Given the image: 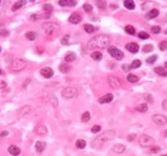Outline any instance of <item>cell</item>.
<instances>
[{
    "mask_svg": "<svg viewBox=\"0 0 167 156\" xmlns=\"http://www.w3.org/2000/svg\"><path fill=\"white\" fill-rule=\"evenodd\" d=\"M8 151H9V154L13 155V156H17V155L21 154V150H19V147L15 146V145H10L9 149H8Z\"/></svg>",
    "mask_w": 167,
    "mask_h": 156,
    "instance_id": "15",
    "label": "cell"
},
{
    "mask_svg": "<svg viewBox=\"0 0 167 156\" xmlns=\"http://www.w3.org/2000/svg\"><path fill=\"white\" fill-rule=\"evenodd\" d=\"M154 72L161 77H167V71L165 69V67H156L154 68Z\"/></svg>",
    "mask_w": 167,
    "mask_h": 156,
    "instance_id": "18",
    "label": "cell"
},
{
    "mask_svg": "<svg viewBox=\"0 0 167 156\" xmlns=\"http://www.w3.org/2000/svg\"><path fill=\"white\" fill-rule=\"evenodd\" d=\"M8 35H9V32H8L7 30H0V36H8Z\"/></svg>",
    "mask_w": 167,
    "mask_h": 156,
    "instance_id": "46",
    "label": "cell"
},
{
    "mask_svg": "<svg viewBox=\"0 0 167 156\" xmlns=\"http://www.w3.org/2000/svg\"><path fill=\"white\" fill-rule=\"evenodd\" d=\"M134 138H135V134H130L129 137H127V139H129L130 142H131V141H134Z\"/></svg>",
    "mask_w": 167,
    "mask_h": 156,
    "instance_id": "50",
    "label": "cell"
},
{
    "mask_svg": "<svg viewBox=\"0 0 167 156\" xmlns=\"http://www.w3.org/2000/svg\"><path fill=\"white\" fill-rule=\"evenodd\" d=\"M125 31H126V32L129 33V35H135V28H134L133 26H126V27H125Z\"/></svg>",
    "mask_w": 167,
    "mask_h": 156,
    "instance_id": "34",
    "label": "cell"
},
{
    "mask_svg": "<svg viewBox=\"0 0 167 156\" xmlns=\"http://www.w3.org/2000/svg\"><path fill=\"white\" fill-rule=\"evenodd\" d=\"M123 5H125L126 9H130V10L135 9V3L131 1V0H125V1H123Z\"/></svg>",
    "mask_w": 167,
    "mask_h": 156,
    "instance_id": "22",
    "label": "cell"
},
{
    "mask_svg": "<svg viewBox=\"0 0 167 156\" xmlns=\"http://www.w3.org/2000/svg\"><path fill=\"white\" fill-rule=\"evenodd\" d=\"M36 37H37V33L34 32V31H30V32L26 33V38H27V40H31V41H32V40H35Z\"/></svg>",
    "mask_w": 167,
    "mask_h": 156,
    "instance_id": "25",
    "label": "cell"
},
{
    "mask_svg": "<svg viewBox=\"0 0 167 156\" xmlns=\"http://www.w3.org/2000/svg\"><path fill=\"white\" fill-rule=\"evenodd\" d=\"M35 133L39 134V136H45L46 133H48V128H46L45 126H42V124H40V126H37L36 128H35Z\"/></svg>",
    "mask_w": 167,
    "mask_h": 156,
    "instance_id": "11",
    "label": "cell"
},
{
    "mask_svg": "<svg viewBox=\"0 0 167 156\" xmlns=\"http://www.w3.org/2000/svg\"><path fill=\"white\" fill-rule=\"evenodd\" d=\"M69 69H71V67H69V64H67V63H62L59 65V71L62 73H67V72H69Z\"/></svg>",
    "mask_w": 167,
    "mask_h": 156,
    "instance_id": "23",
    "label": "cell"
},
{
    "mask_svg": "<svg viewBox=\"0 0 167 156\" xmlns=\"http://www.w3.org/2000/svg\"><path fill=\"white\" fill-rule=\"evenodd\" d=\"M31 111V106H28V105H26V106H23L22 109H21V114H26V113H30Z\"/></svg>",
    "mask_w": 167,
    "mask_h": 156,
    "instance_id": "36",
    "label": "cell"
},
{
    "mask_svg": "<svg viewBox=\"0 0 167 156\" xmlns=\"http://www.w3.org/2000/svg\"><path fill=\"white\" fill-rule=\"evenodd\" d=\"M150 151H152L153 154H156V152H158V151H160V147H158V146H154V147H152V149H150Z\"/></svg>",
    "mask_w": 167,
    "mask_h": 156,
    "instance_id": "49",
    "label": "cell"
},
{
    "mask_svg": "<svg viewBox=\"0 0 167 156\" xmlns=\"http://www.w3.org/2000/svg\"><path fill=\"white\" fill-rule=\"evenodd\" d=\"M130 68H131V65H129V64H123V65H122V69H123L125 72H129Z\"/></svg>",
    "mask_w": 167,
    "mask_h": 156,
    "instance_id": "47",
    "label": "cell"
},
{
    "mask_svg": "<svg viewBox=\"0 0 167 156\" xmlns=\"http://www.w3.org/2000/svg\"><path fill=\"white\" fill-rule=\"evenodd\" d=\"M114 136H116V131H113V129L104 132V133H102L99 137H96V138L93 139L91 146L94 147V149H100V147L106 145L108 141H111L112 138H114Z\"/></svg>",
    "mask_w": 167,
    "mask_h": 156,
    "instance_id": "2",
    "label": "cell"
},
{
    "mask_svg": "<svg viewBox=\"0 0 167 156\" xmlns=\"http://www.w3.org/2000/svg\"><path fill=\"white\" fill-rule=\"evenodd\" d=\"M4 87H7V83L3 81H0V88H4Z\"/></svg>",
    "mask_w": 167,
    "mask_h": 156,
    "instance_id": "51",
    "label": "cell"
},
{
    "mask_svg": "<svg viewBox=\"0 0 167 156\" xmlns=\"http://www.w3.org/2000/svg\"><path fill=\"white\" fill-rule=\"evenodd\" d=\"M158 15H160V10H158V9H152V10L148 12L147 18H148V19H153V18H157Z\"/></svg>",
    "mask_w": 167,
    "mask_h": 156,
    "instance_id": "17",
    "label": "cell"
},
{
    "mask_svg": "<svg viewBox=\"0 0 167 156\" xmlns=\"http://www.w3.org/2000/svg\"><path fill=\"white\" fill-rule=\"evenodd\" d=\"M136 110L140 111V113L148 111V105H147V104H140V105H138V106H136Z\"/></svg>",
    "mask_w": 167,
    "mask_h": 156,
    "instance_id": "27",
    "label": "cell"
},
{
    "mask_svg": "<svg viewBox=\"0 0 167 156\" xmlns=\"http://www.w3.org/2000/svg\"><path fill=\"white\" fill-rule=\"evenodd\" d=\"M61 42H62V44H63V45H67L68 42H69V36H66V37H63V38H62V40H61Z\"/></svg>",
    "mask_w": 167,
    "mask_h": 156,
    "instance_id": "45",
    "label": "cell"
},
{
    "mask_svg": "<svg viewBox=\"0 0 167 156\" xmlns=\"http://www.w3.org/2000/svg\"><path fill=\"white\" fill-rule=\"evenodd\" d=\"M127 81H129L130 83H136L139 81V77L135 74H127Z\"/></svg>",
    "mask_w": 167,
    "mask_h": 156,
    "instance_id": "26",
    "label": "cell"
},
{
    "mask_svg": "<svg viewBox=\"0 0 167 156\" xmlns=\"http://www.w3.org/2000/svg\"><path fill=\"white\" fill-rule=\"evenodd\" d=\"M102 53H100V51H94V53H93L91 54V59L93 60H100V59H102Z\"/></svg>",
    "mask_w": 167,
    "mask_h": 156,
    "instance_id": "30",
    "label": "cell"
},
{
    "mask_svg": "<svg viewBox=\"0 0 167 156\" xmlns=\"http://www.w3.org/2000/svg\"><path fill=\"white\" fill-rule=\"evenodd\" d=\"M161 156H167V154H165V155H161Z\"/></svg>",
    "mask_w": 167,
    "mask_h": 156,
    "instance_id": "56",
    "label": "cell"
},
{
    "mask_svg": "<svg viewBox=\"0 0 167 156\" xmlns=\"http://www.w3.org/2000/svg\"><path fill=\"white\" fill-rule=\"evenodd\" d=\"M49 101L52 103L53 106H57V105H58V101H57V99L54 96H49Z\"/></svg>",
    "mask_w": 167,
    "mask_h": 156,
    "instance_id": "39",
    "label": "cell"
},
{
    "mask_svg": "<svg viewBox=\"0 0 167 156\" xmlns=\"http://www.w3.org/2000/svg\"><path fill=\"white\" fill-rule=\"evenodd\" d=\"M40 74L42 77H45V78H50V77H53L54 72H53L52 68H42L41 71H40Z\"/></svg>",
    "mask_w": 167,
    "mask_h": 156,
    "instance_id": "13",
    "label": "cell"
},
{
    "mask_svg": "<svg viewBox=\"0 0 167 156\" xmlns=\"http://www.w3.org/2000/svg\"><path fill=\"white\" fill-rule=\"evenodd\" d=\"M7 136H8V132L7 131H4V132L0 133V137H7Z\"/></svg>",
    "mask_w": 167,
    "mask_h": 156,
    "instance_id": "52",
    "label": "cell"
},
{
    "mask_svg": "<svg viewBox=\"0 0 167 156\" xmlns=\"http://www.w3.org/2000/svg\"><path fill=\"white\" fill-rule=\"evenodd\" d=\"M96 4H98V6H99V8H102V9H103V8H106V5H107V3H106V1H98Z\"/></svg>",
    "mask_w": 167,
    "mask_h": 156,
    "instance_id": "48",
    "label": "cell"
},
{
    "mask_svg": "<svg viewBox=\"0 0 167 156\" xmlns=\"http://www.w3.org/2000/svg\"><path fill=\"white\" fill-rule=\"evenodd\" d=\"M152 50H153L152 45H145L144 48H143V51H144V53H149V51H152Z\"/></svg>",
    "mask_w": 167,
    "mask_h": 156,
    "instance_id": "40",
    "label": "cell"
},
{
    "mask_svg": "<svg viewBox=\"0 0 167 156\" xmlns=\"http://www.w3.org/2000/svg\"><path fill=\"white\" fill-rule=\"evenodd\" d=\"M108 84H109L111 87H113V88H120L121 87V81H120L117 77H114V76H109L108 77Z\"/></svg>",
    "mask_w": 167,
    "mask_h": 156,
    "instance_id": "9",
    "label": "cell"
},
{
    "mask_svg": "<svg viewBox=\"0 0 167 156\" xmlns=\"http://www.w3.org/2000/svg\"><path fill=\"white\" fill-rule=\"evenodd\" d=\"M26 65H27V63L23 59H14L10 64V68H12V71H14V72H21L26 68Z\"/></svg>",
    "mask_w": 167,
    "mask_h": 156,
    "instance_id": "5",
    "label": "cell"
},
{
    "mask_svg": "<svg viewBox=\"0 0 167 156\" xmlns=\"http://www.w3.org/2000/svg\"><path fill=\"white\" fill-rule=\"evenodd\" d=\"M81 19H82V17L79 14V13H73L69 15V23H72V25H77V23H80L81 22Z\"/></svg>",
    "mask_w": 167,
    "mask_h": 156,
    "instance_id": "10",
    "label": "cell"
},
{
    "mask_svg": "<svg viewBox=\"0 0 167 156\" xmlns=\"http://www.w3.org/2000/svg\"><path fill=\"white\" fill-rule=\"evenodd\" d=\"M76 147L77 149H85V147H86V142L84 141V139H77L76 141Z\"/></svg>",
    "mask_w": 167,
    "mask_h": 156,
    "instance_id": "28",
    "label": "cell"
},
{
    "mask_svg": "<svg viewBox=\"0 0 167 156\" xmlns=\"http://www.w3.org/2000/svg\"><path fill=\"white\" fill-rule=\"evenodd\" d=\"M84 30L86 31L88 33H94L96 28H95V27L93 26V25H85V26H84Z\"/></svg>",
    "mask_w": 167,
    "mask_h": 156,
    "instance_id": "24",
    "label": "cell"
},
{
    "mask_svg": "<svg viewBox=\"0 0 167 156\" xmlns=\"http://www.w3.org/2000/svg\"><path fill=\"white\" fill-rule=\"evenodd\" d=\"M45 142H42V141H37L36 142V145H35V149H36L37 152H42V151L45 150Z\"/></svg>",
    "mask_w": 167,
    "mask_h": 156,
    "instance_id": "20",
    "label": "cell"
},
{
    "mask_svg": "<svg viewBox=\"0 0 167 156\" xmlns=\"http://www.w3.org/2000/svg\"><path fill=\"white\" fill-rule=\"evenodd\" d=\"M108 53H109L111 56H113L114 59H117V60H121L123 58V53L121 51V50L116 49V48H109L108 49Z\"/></svg>",
    "mask_w": 167,
    "mask_h": 156,
    "instance_id": "7",
    "label": "cell"
},
{
    "mask_svg": "<svg viewBox=\"0 0 167 156\" xmlns=\"http://www.w3.org/2000/svg\"><path fill=\"white\" fill-rule=\"evenodd\" d=\"M141 65V61L139 60V59H136V60H134L133 63H131V68H134V69H136V68H139Z\"/></svg>",
    "mask_w": 167,
    "mask_h": 156,
    "instance_id": "35",
    "label": "cell"
},
{
    "mask_svg": "<svg viewBox=\"0 0 167 156\" xmlns=\"http://www.w3.org/2000/svg\"><path fill=\"white\" fill-rule=\"evenodd\" d=\"M153 142H154V139L152 137H149V136H147V134H141L140 137H139V143H140V146H143V147L152 146Z\"/></svg>",
    "mask_w": 167,
    "mask_h": 156,
    "instance_id": "6",
    "label": "cell"
},
{
    "mask_svg": "<svg viewBox=\"0 0 167 156\" xmlns=\"http://www.w3.org/2000/svg\"><path fill=\"white\" fill-rule=\"evenodd\" d=\"M84 10H85V12H88V13H90V12L93 10V6L90 5V4H88V3H86V4H84Z\"/></svg>",
    "mask_w": 167,
    "mask_h": 156,
    "instance_id": "38",
    "label": "cell"
},
{
    "mask_svg": "<svg viewBox=\"0 0 167 156\" xmlns=\"http://www.w3.org/2000/svg\"><path fill=\"white\" fill-rule=\"evenodd\" d=\"M147 6H148V3H144V5H143V9H147Z\"/></svg>",
    "mask_w": 167,
    "mask_h": 156,
    "instance_id": "54",
    "label": "cell"
},
{
    "mask_svg": "<svg viewBox=\"0 0 167 156\" xmlns=\"http://www.w3.org/2000/svg\"><path fill=\"white\" fill-rule=\"evenodd\" d=\"M0 3H1V0H0Z\"/></svg>",
    "mask_w": 167,
    "mask_h": 156,
    "instance_id": "60",
    "label": "cell"
},
{
    "mask_svg": "<svg viewBox=\"0 0 167 156\" xmlns=\"http://www.w3.org/2000/svg\"><path fill=\"white\" fill-rule=\"evenodd\" d=\"M76 4L75 0H59V5L62 6H75Z\"/></svg>",
    "mask_w": 167,
    "mask_h": 156,
    "instance_id": "16",
    "label": "cell"
},
{
    "mask_svg": "<svg viewBox=\"0 0 167 156\" xmlns=\"http://www.w3.org/2000/svg\"><path fill=\"white\" fill-rule=\"evenodd\" d=\"M144 100L147 101V103H153V96L147 93V95H144Z\"/></svg>",
    "mask_w": 167,
    "mask_h": 156,
    "instance_id": "41",
    "label": "cell"
},
{
    "mask_svg": "<svg viewBox=\"0 0 167 156\" xmlns=\"http://www.w3.org/2000/svg\"><path fill=\"white\" fill-rule=\"evenodd\" d=\"M156 60H157V55H152V56H149L148 59H147V63H148V64H153Z\"/></svg>",
    "mask_w": 167,
    "mask_h": 156,
    "instance_id": "37",
    "label": "cell"
},
{
    "mask_svg": "<svg viewBox=\"0 0 167 156\" xmlns=\"http://www.w3.org/2000/svg\"><path fill=\"white\" fill-rule=\"evenodd\" d=\"M125 145H116L113 146V151L116 154H122V152H125Z\"/></svg>",
    "mask_w": 167,
    "mask_h": 156,
    "instance_id": "21",
    "label": "cell"
},
{
    "mask_svg": "<svg viewBox=\"0 0 167 156\" xmlns=\"http://www.w3.org/2000/svg\"><path fill=\"white\" fill-rule=\"evenodd\" d=\"M41 27H42V31H44L48 36H52V35H54L55 32L59 31V26L54 22H45Z\"/></svg>",
    "mask_w": 167,
    "mask_h": 156,
    "instance_id": "3",
    "label": "cell"
},
{
    "mask_svg": "<svg viewBox=\"0 0 167 156\" xmlns=\"http://www.w3.org/2000/svg\"><path fill=\"white\" fill-rule=\"evenodd\" d=\"M0 53H1V48H0Z\"/></svg>",
    "mask_w": 167,
    "mask_h": 156,
    "instance_id": "59",
    "label": "cell"
},
{
    "mask_svg": "<svg viewBox=\"0 0 167 156\" xmlns=\"http://www.w3.org/2000/svg\"><path fill=\"white\" fill-rule=\"evenodd\" d=\"M138 37L141 38V40H147V38H149V35L147 32H144V31H140V32L138 33Z\"/></svg>",
    "mask_w": 167,
    "mask_h": 156,
    "instance_id": "33",
    "label": "cell"
},
{
    "mask_svg": "<svg viewBox=\"0 0 167 156\" xmlns=\"http://www.w3.org/2000/svg\"><path fill=\"white\" fill-rule=\"evenodd\" d=\"M126 49L129 50L130 53L135 54V53H138V51H139V45L136 44V42H129V44L126 45Z\"/></svg>",
    "mask_w": 167,
    "mask_h": 156,
    "instance_id": "12",
    "label": "cell"
},
{
    "mask_svg": "<svg viewBox=\"0 0 167 156\" xmlns=\"http://www.w3.org/2000/svg\"><path fill=\"white\" fill-rule=\"evenodd\" d=\"M100 129H102V127L100 126H94L91 128V132L93 133H98V132H100Z\"/></svg>",
    "mask_w": 167,
    "mask_h": 156,
    "instance_id": "42",
    "label": "cell"
},
{
    "mask_svg": "<svg viewBox=\"0 0 167 156\" xmlns=\"http://www.w3.org/2000/svg\"><path fill=\"white\" fill-rule=\"evenodd\" d=\"M52 12H53V6L50 5V4H45L44 5V13L45 14H52Z\"/></svg>",
    "mask_w": 167,
    "mask_h": 156,
    "instance_id": "31",
    "label": "cell"
},
{
    "mask_svg": "<svg viewBox=\"0 0 167 156\" xmlns=\"http://www.w3.org/2000/svg\"><path fill=\"white\" fill-rule=\"evenodd\" d=\"M79 95V90L76 87H66L62 90V96L64 97V99H73V97H76Z\"/></svg>",
    "mask_w": 167,
    "mask_h": 156,
    "instance_id": "4",
    "label": "cell"
},
{
    "mask_svg": "<svg viewBox=\"0 0 167 156\" xmlns=\"http://www.w3.org/2000/svg\"><path fill=\"white\" fill-rule=\"evenodd\" d=\"M1 73H3V72H1V69H0V74H1Z\"/></svg>",
    "mask_w": 167,
    "mask_h": 156,
    "instance_id": "57",
    "label": "cell"
},
{
    "mask_svg": "<svg viewBox=\"0 0 167 156\" xmlns=\"http://www.w3.org/2000/svg\"><path fill=\"white\" fill-rule=\"evenodd\" d=\"M111 44V37L106 36V35H99V36H94L91 40L88 42V48L90 50L94 49H104Z\"/></svg>",
    "mask_w": 167,
    "mask_h": 156,
    "instance_id": "1",
    "label": "cell"
},
{
    "mask_svg": "<svg viewBox=\"0 0 167 156\" xmlns=\"http://www.w3.org/2000/svg\"><path fill=\"white\" fill-rule=\"evenodd\" d=\"M152 120L156 124H158V126H165V124L167 123V118L165 115H160V114H154L152 116Z\"/></svg>",
    "mask_w": 167,
    "mask_h": 156,
    "instance_id": "8",
    "label": "cell"
},
{
    "mask_svg": "<svg viewBox=\"0 0 167 156\" xmlns=\"http://www.w3.org/2000/svg\"><path fill=\"white\" fill-rule=\"evenodd\" d=\"M162 108L166 109V110H167V100H165L163 103H162Z\"/></svg>",
    "mask_w": 167,
    "mask_h": 156,
    "instance_id": "53",
    "label": "cell"
},
{
    "mask_svg": "<svg viewBox=\"0 0 167 156\" xmlns=\"http://www.w3.org/2000/svg\"><path fill=\"white\" fill-rule=\"evenodd\" d=\"M112 100H113V95H112V93H107V95H104L99 99V104H108V103H111Z\"/></svg>",
    "mask_w": 167,
    "mask_h": 156,
    "instance_id": "14",
    "label": "cell"
},
{
    "mask_svg": "<svg viewBox=\"0 0 167 156\" xmlns=\"http://www.w3.org/2000/svg\"><path fill=\"white\" fill-rule=\"evenodd\" d=\"M25 4H26V1H15L14 3V5L13 6H12V10H17V9H19V8H22L23 5H25Z\"/></svg>",
    "mask_w": 167,
    "mask_h": 156,
    "instance_id": "29",
    "label": "cell"
},
{
    "mask_svg": "<svg viewBox=\"0 0 167 156\" xmlns=\"http://www.w3.org/2000/svg\"><path fill=\"white\" fill-rule=\"evenodd\" d=\"M64 60H66V63H71V61L73 60H76V54L75 53H67L66 54V56H64Z\"/></svg>",
    "mask_w": 167,
    "mask_h": 156,
    "instance_id": "19",
    "label": "cell"
},
{
    "mask_svg": "<svg viewBox=\"0 0 167 156\" xmlns=\"http://www.w3.org/2000/svg\"><path fill=\"white\" fill-rule=\"evenodd\" d=\"M160 32H161V27H158V26L152 27V33H160Z\"/></svg>",
    "mask_w": 167,
    "mask_h": 156,
    "instance_id": "44",
    "label": "cell"
},
{
    "mask_svg": "<svg viewBox=\"0 0 167 156\" xmlns=\"http://www.w3.org/2000/svg\"><path fill=\"white\" fill-rule=\"evenodd\" d=\"M81 120H82V122H89V120H90V113L89 111H85L84 114H82V116H81Z\"/></svg>",
    "mask_w": 167,
    "mask_h": 156,
    "instance_id": "32",
    "label": "cell"
},
{
    "mask_svg": "<svg viewBox=\"0 0 167 156\" xmlns=\"http://www.w3.org/2000/svg\"><path fill=\"white\" fill-rule=\"evenodd\" d=\"M160 50H167V41H162L160 44Z\"/></svg>",
    "mask_w": 167,
    "mask_h": 156,
    "instance_id": "43",
    "label": "cell"
},
{
    "mask_svg": "<svg viewBox=\"0 0 167 156\" xmlns=\"http://www.w3.org/2000/svg\"><path fill=\"white\" fill-rule=\"evenodd\" d=\"M165 133H166V136H167V131H166V132H165Z\"/></svg>",
    "mask_w": 167,
    "mask_h": 156,
    "instance_id": "58",
    "label": "cell"
},
{
    "mask_svg": "<svg viewBox=\"0 0 167 156\" xmlns=\"http://www.w3.org/2000/svg\"><path fill=\"white\" fill-rule=\"evenodd\" d=\"M165 69H166V71H167V61H166V63H165Z\"/></svg>",
    "mask_w": 167,
    "mask_h": 156,
    "instance_id": "55",
    "label": "cell"
}]
</instances>
